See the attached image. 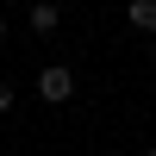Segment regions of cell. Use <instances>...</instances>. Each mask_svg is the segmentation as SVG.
Instances as JSON below:
<instances>
[{
    "mask_svg": "<svg viewBox=\"0 0 156 156\" xmlns=\"http://www.w3.org/2000/svg\"><path fill=\"white\" fill-rule=\"evenodd\" d=\"M37 100H44V106L75 100V62H44V69H37Z\"/></svg>",
    "mask_w": 156,
    "mask_h": 156,
    "instance_id": "obj_1",
    "label": "cell"
},
{
    "mask_svg": "<svg viewBox=\"0 0 156 156\" xmlns=\"http://www.w3.org/2000/svg\"><path fill=\"white\" fill-rule=\"evenodd\" d=\"M25 25H31V31H56V25H62V6H56V0H31V6H25Z\"/></svg>",
    "mask_w": 156,
    "mask_h": 156,
    "instance_id": "obj_2",
    "label": "cell"
},
{
    "mask_svg": "<svg viewBox=\"0 0 156 156\" xmlns=\"http://www.w3.org/2000/svg\"><path fill=\"white\" fill-rule=\"evenodd\" d=\"M125 25H137V31L156 37V0H125Z\"/></svg>",
    "mask_w": 156,
    "mask_h": 156,
    "instance_id": "obj_3",
    "label": "cell"
},
{
    "mask_svg": "<svg viewBox=\"0 0 156 156\" xmlns=\"http://www.w3.org/2000/svg\"><path fill=\"white\" fill-rule=\"evenodd\" d=\"M12 106V81H0V112H6Z\"/></svg>",
    "mask_w": 156,
    "mask_h": 156,
    "instance_id": "obj_4",
    "label": "cell"
},
{
    "mask_svg": "<svg viewBox=\"0 0 156 156\" xmlns=\"http://www.w3.org/2000/svg\"><path fill=\"white\" fill-rule=\"evenodd\" d=\"M150 69H156V37H150Z\"/></svg>",
    "mask_w": 156,
    "mask_h": 156,
    "instance_id": "obj_5",
    "label": "cell"
},
{
    "mask_svg": "<svg viewBox=\"0 0 156 156\" xmlns=\"http://www.w3.org/2000/svg\"><path fill=\"white\" fill-rule=\"evenodd\" d=\"M0 44H6V19H0Z\"/></svg>",
    "mask_w": 156,
    "mask_h": 156,
    "instance_id": "obj_6",
    "label": "cell"
},
{
    "mask_svg": "<svg viewBox=\"0 0 156 156\" xmlns=\"http://www.w3.org/2000/svg\"><path fill=\"white\" fill-rule=\"evenodd\" d=\"M144 156H156V144H150V150H144Z\"/></svg>",
    "mask_w": 156,
    "mask_h": 156,
    "instance_id": "obj_7",
    "label": "cell"
}]
</instances>
